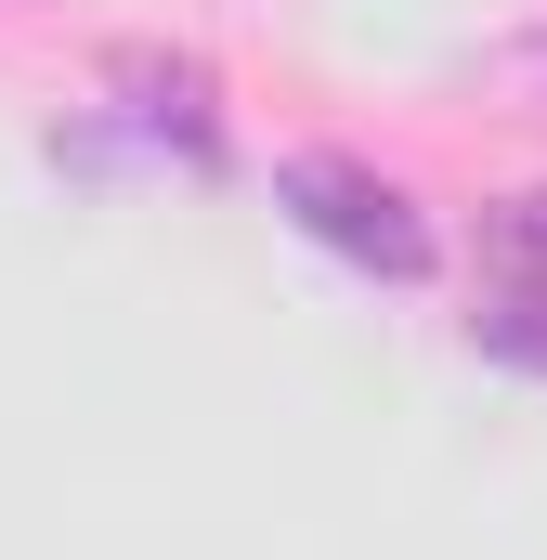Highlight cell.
Instances as JSON below:
<instances>
[{
  "label": "cell",
  "mask_w": 547,
  "mask_h": 560,
  "mask_svg": "<svg viewBox=\"0 0 547 560\" xmlns=\"http://www.w3.org/2000/svg\"><path fill=\"white\" fill-rule=\"evenodd\" d=\"M274 196H287V222L313 248H339V261H365V275H392V287L430 275V222L405 209V183H379L365 156H287Z\"/></svg>",
  "instance_id": "obj_1"
},
{
  "label": "cell",
  "mask_w": 547,
  "mask_h": 560,
  "mask_svg": "<svg viewBox=\"0 0 547 560\" xmlns=\"http://www.w3.org/2000/svg\"><path fill=\"white\" fill-rule=\"evenodd\" d=\"M482 352H509V365H535V378H547V275H522V287L482 300Z\"/></svg>",
  "instance_id": "obj_2"
},
{
  "label": "cell",
  "mask_w": 547,
  "mask_h": 560,
  "mask_svg": "<svg viewBox=\"0 0 547 560\" xmlns=\"http://www.w3.org/2000/svg\"><path fill=\"white\" fill-rule=\"evenodd\" d=\"M496 261H509V275H547V196L496 209Z\"/></svg>",
  "instance_id": "obj_3"
}]
</instances>
